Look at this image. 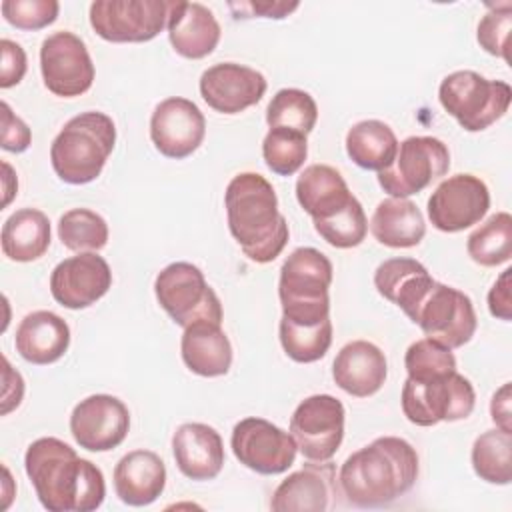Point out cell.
<instances>
[{"instance_id": "e575fe53", "label": "cell", "mask_w": 512, "mask_h": 512, "mask_svg": "<svg viewBox=\"0 0 512 512\" xmlns=\"http://www.w3.org/2000/svg\"><path fill=\"white\" fill-rule=\"evenodd\" d=\"M266 122L270 128H288L308 136L318 122V106L308 92L282 88L266 108Z\"/></svg>"}, {"instance_id": "8fae6325", "label": "cell", "mask_w": 512, "mask_h": 512, "mask_svg": "<svg viewBox=\"0 0 512 512\" xmlns=\"http://www.w3.org/2000/svg\"><path fill=\"white\" fill-rule=\"evenodd\" d=\"M170 8L166 0H96L90 26L106 42H148L166 28Z\"/></svg>"}, {"instance_id": "ab89813d", "label": "cell", "mask_w": 512, "mask_h": 512, "mask_svg": "<svg viewBox=\"0 0 512 512\" xmlns=\"http://www.w3.org/2000/svg\"><path fill=\"white\" fill-rule=\"evenodd\" d=\"M512 28V4H488V12L478 24V44L492 56H498L510 62L508 56V38Z\"/></svg>"}, {"instance_id": "9c48e42d", "label": "cell", "mask_w": 512, "mask_h": 512, "mask_svg": "<svg viewBox=\"0 0 512 512\" xmlns=\"http://www.w3.org/2000/svg\"><path fill=\"white\" fill-rule=\"evenodd\" d=\"M450 150L434 136H408L398 144L394 162L378 172V184L392 198H408L448 174Z\"/></svg>"}, {"instance_id": "d6986e66", "label": "cell", "mask_w": 512, "mask_h": 512, "mask_svg": "<svg viewBox=\"0 0 512 512\" xmlns=\"http://www.w3.org/2000/svg\"><path fill=\"white\" fill-rule=\"evenodd\" d=\"M202 100L220 114H240L258 104L268 88L262 72L236 62H220L200 76Z\"/></svg>"}, {"instance_id": "cb8c5ba5", "label": "cell", "mask_w": 512, "mask_h": 512, "mask_svg": "<svg viewBox=\"0 0 512 512\" xmlns=\"http://www.w3.org/2000/svg\"><path fill=\"white\" fill-rule=\"evenodd\" d=\"M166 486V466L152 450H132L114 468V492L128 506H148Z\"/></svg>"}, {"instance_id": "5b68a950", "label": "cell", "mask_w": 512, "mask_h": 512, "mask_svg": "<svg viewBox=\"0 0 512 512\" xmlns=\"http://www.w3.org/2000/svg\"><path fill=\"white\" fill-rule=\"evenodd\" d=\"M332 262L316 248H296L280 268L278 296L282 318L294 324H318L330 318Z\"/></svg>"}, {"instance_id": "bcb514c9", "label": "cell", "mask_w": 512, "mask_h": 512, "mask_svg": "<svg viewBox=\"0 0 512 512\" xmlns=\"http://www.w3.org/2000/svg\"><path fill=\"white\" fill-rule=\"evenodd\" d=\"M490 416L496 424V428L504 432H512V410H510V382L502 384L490 402Z\"/></svg>"}, {"instance_id": "7dc6e473", "label": "cell", "mask_w": 512, "mask_h": 512, "mask_svg": "<svg viewBox=\"0 0 512 512\" xmlns=\"http://www.w3.org/2000/svg\"><path fill=\"white\" fill-rule=\"evenodd\" d=\"M2 380H4V388H2V410L8 406L10 402V392L16 394V398L22 402V396H24V380L20 376L18 370H14L10 366V362L6 358H2Z\"/></svg>"}, {"instance_id": "f6af8a7d", "label": "cell", "mask_w": 512, "mask_h": 512, "mask_svg": "<svg viewBox=\"0 0 512 512\" xmlns=\"http://www.w3.org/2000/svg\"><path fill=\"white\" fill-rule=\"evenodd\" d=\"M510 276L512 268H506L488 292V310L494 318L510 322L512 320V296H510Z\"/></svg>"}, {"instance_id": "b9f144b4", "label": "cell", "mask_w": 512, "mask_h": 512, "mask_svg": "<svg viewBox=\"0 0 512 512\" xmlns=\"http://www.w3.org/2000/svg\"><path fill=\"white\" fill-rule=\"evenodd\" d=\"M300 4L298 2H284V0H248V2H228L236 20L244 18H274L282 20L292 14Z\"/></svg>"}, {"instance_id": "7c38bea8", "label": "cell", "mask_w": 512, "mask_h": 512, "mask_svg": "<svg viewBox=\"0 0 512 512\" xmlns=\"http://www.w3.org/2000/svg\"><path fill=\"white\" fill-rule=\"evenodd\" d=\"M344 404L330 394L304 398L292 418L290 434L306 460H332L344 440Z\"/></svg>"}, {"instance_id": "30bf717a", "label": "cell", "mask_w": 512, "mask_h": 512, "mask_svg": "<svg viewBox=\"0 0 512 512\" xmlns=\"http://www.w3.org/2000/svg\"><path fill=\"white\" fill-rule=\"evenodd\" d=\"M408 318L418 324L428 338L450 350L468 344L478 326L472 300L458 288L438 280L432 282Z\"/></svg>"}, {"instance_id": "3957f363", "label": "cell", "mask_w": 512, "mask_h": 512, "mask_svg": "<svg viewBox=\"0 0 512 512\" xmlns=\"http://www.w3.org/2000/svg\"><path fill=\"white\" fill-rule=\"evenodd\" d=\"M228 230L244 256L256 264H268L284 250L290 230L278 210L272 184L256 172L236 174L224 192Z\"/></svg>"}, {"instance_id": "ba28073f", "label": "cell", "mask_w": 512, "mask_h": 512, "mask_svg": "<svg viewBox=\"0 0 512 512\" xmlns=\"http://www.w3.org/2000/svg\"><path fill=\"white\" fill-rule=\"evenodd\" d=\"M402 412L416 426L456 422L472 414L476 392L468 378L456 370L426 382L406 378L402 386Z\"/></svg>"}, {"instance_id": "c3c4849f", "label": "cell", "mask_w": 512, "mask_h": 512, "mask_svg": "<svg viewBox=\"0 0 512 512\" xmlns=\"http://www.w3.org/2000/svg\"><path fill=\"white\" fill-rule=\"evenodd\" d=\"M2 168H4V192H6L2 206H8L10 200H12V196H14L16 190H18V180H16V176H14V172H12V166H10L8 162H2Z\"/></svg>"}, {"instance_id": "6da1fadb", "label": "cell", "mask_w": 512, "mask_h": 512, "mask_svg": "<svg viewBox=\"0 0 512 512\" xmlns=\"http://www.w3.org/2000/svg\"><path fill=\"white\" fill-rule=\"evenodd\" d=\"M24 468L48 512H92L104 502L102 470L54 436L38 438L28 446Z\"/></svg>"}, {"instance_id": "277c9868", "label": "cell", "mask_w": 512, "mask_h": 512, "mask_svg": "<svg viewBox=\"0 0 512 512\" xmlns=\"http://www.w3.org/2000/svg\"><path fill=\"white\" fill-rule=\"evenodd\" d=\"M116 144L114 120L104 112H82L70 118L50 146V162L66 184L96 180Z\"/></svg>"}, {"instance_id": "5bb4252c", "label": "cell", "mask_w": 512, "mask_h": 512, "mask_svg": "<svg viewBox=\"0 0 512 512\" xmlns=\"http://www.w3.org/2000/svg\"><path fill=\"white\" fill-rule=\"evenodd\" d=\"M230 448L242 466L264 476L286 472L298 452L292 434L256 416L244 418L232 428Z\"/></svg>"}, {"instance_id": "74e56055", "label": "cell", "mask_w": 512, "mask_h": 512, "mask_svg": "<svg viewBox=\"0 0 512 512\" xmlns=\"http://www.w3.org/2000/svg\"><path fill=\"white\" fill-rule=\"evenodd\" d=\"M404 366L410 380L426 382L456 370V358L452 350L432 338H420L408 346Z\"/></svg>"}, {"instance_id": "52a82bcc", "label": "cell", "mask_w": 512, "mask_h": 512, "mask_svg": "<svg viewBox=\"0 0 512 512\" xmlns=\"http://www.w3.org/2000/svg\"><path fill=\"white\" fill-rule=\"evenodd\" d=\"M154 294L164 312L182 328L210 320L222 324V304L204 272L190 262H172L154 280Z\"/></svg>"}, {"instance_id": "836d02e7", "label": "cell", "mask_w": 512, "mask_h": 512, "mask_svg": "<svg viewBox=\"0 0 512 512\" xmlns=\"http://www.w3.org/2000/svg\"><path fill=\"white\" fill-rule=\"evenodd\" d=\"M278 334L288 358L298 364H310L326 356L332 344V320L328 318L318 324H294L282 318Z\"/></svg>"}, {"instance_id": "2e32d148", "label": "cell", "mask_w": 512, "mask_h": 512, "mask_svg": "<svg viewBox=\"0 0 512 512\" xmlns=\"http://www.w3.org/2000/svg\"><path fill=\"white\" fill-rule=\"evenodd\" d=\"M130 430L126 404L110 394L80 400L70 414V434L88 452H108L124 442Z\"/></svg>"}, {"instance_id": "44dd1931", "label": "cell", "mask_w": 512, "mask_h": 512, "mask_svg": "<svg viewBox=\"0 0 512 512\" xmlns=\"http://www.w3.org/2000/svg\"><path fill=\"white\" fill-rule=\"evenodd\" d=\"M388 376L384 352L368 340H352L340 348L332 364V378L340 390L356 398L376 394Z\"/></svg>"}, {"instance_id": "484cf974", "label": "cell", "mask_w": 512, "mask_h": 512, "mask_svg": "<svg viewBox=\"0 0 512 512\" xmlns=\"http://www.w3.org/2000/svg\"><path fill=\"white\" fill-rule=\"evenodd\" d=\"M180 354L190 372L216 378L228 374L232 366V344L218 322L200 320L184 328Z\"/></svg>"}, {"instance_id": "f546056e", "label": "cell", "mask_w": 512, "mask_h": 512, "mask_svg": "<svg viewBox=\"0 0 512 512\" xmlns=\"http://www.w3.org/2000/svg\"><path fill=\"white\" fill-rule=\"evenodd\" d=\"M2 254L14 262H32L50 246V220L38 208H20L2 226Z\"/></svg>"}, {"instance_id": "1f68e13d", "label": "cell", "mask_w": 512, "mask_h": 512, "mask_svg": "<svg viewBox=\"0 0 512 512\" xmlns=\"http://www.w3.org/2000/svg\"><path fill=\"white\" fill-rule=\"evenodd\" d=\"M472 468L480 480L506 486L512 480V432L500 428L482 432L472 444Z\"/></svg>"}, {"instance_id": "7402d4cb", "label": "cell", "mask_w": 512, "mask_h": 512, "mask_svg": "<svg viewBox=\"0 0 512 512\" xmlns=\"http://www.w3.org/2000/svg\"><path fill=\"white\" fill-rule=\"evenodd\" d=\"M166 28L176 54L188 60L212 54L222 36L216 16L200 2H172Z\"/></svg>"}, {"instance_id": "60d3db41", "label": "cell", "mask_w": 512, "mask_h": 512, "mask_svg": "<svg viewBox=\"0 0 512 512\" xmlns=\"http://www.w3.org/2000/svg\"><path fill=\"white\" fill-rule=\"evenodd\" d=\"M2 16L18 30H40L58 18L60 4L56 0H4Z\"/></svg>"}, {"instance_id": "4dcf8cb0", "label": "cell", "mask_w": 512, "mask_h": 512, "mask_svg": "<svg viewBox=\"0 0 512 512\" xmlns=\"http://www.w3.org/2000/svg\"><path fill=\"white\" fill-rule=\"evenodd\" d=\"M398 144L394 130L382 120H362L346 132V152L364 170H386L396 158Z\"/></svg>"}, {"instance_id": "603a6c76", "label": "cell", "mask_w": 512, "mask_h": 512, "mask_svg": "<svg viewBox=\"0 0 512 512\" xmlns=\"http://www.w3.org/2000/svg\"><path fill=\"white\" fill-rule=\"evenodd\" d=\"M178 470L190 480H212L224 466V444L216 428L202 422L180 424L172 436Z\"/></svg>"}, {"instance_id": "83f0119b", "label": "cell", "mask_w": 512, "mask_h": 512, "mask_svg": "<svg viewBox=\"0 0 512 512\" xmlns=\"http://www.w3.org/2000/svg\"><path fill=\"white\" fill-rule=\"evenodd\" d=\"M434 278L414 258H388L374 272V286L380 296L396 304L406 316L414 312Z\"/></svg>"}, {"instance_id": "7a4b0ae2", "label": "cell", "mask_w": 512, "mask_h": 512, "mask_svg": "<svg viewBox=\"0 0 512 512\" xmlns=\"http://www.w3.org/2000/svg\"><path fill=\"white\" fill-rule=\"evenodd\" d=\"M416 478V448L404 438L380 436L344 460L338 490L356 508H380L404 496Z\"/></svg>"}, {"instance_id": "d6a6232c", "label": "cell", "mask_w": 512, "mask_h": 512, "mask_svg": "<svg viewBox=\"0 0 512 512\" xmlns=\"http://www.w3.org/2000/svg\"><path fill=\"white\" fill-rule=\"evenodd\" d=\"M466 252L486 268L508 262L512 256V216L508 212L492 214L468 236Z\"/></svg>"}, {"instance_id": "e0dca14e", "label": "cell", "mask_w": 512, "mask_h": 512, "mask_svg": "<svg viewBox=\"0 0 512 512\" xmlns=\"http://www.w3.org/2000/svg\"><path fill=\"white\" fill-rule=\"evenodd\" d=\"M206 136V120L200 108L182 96L162 100L150 116V138L154 148L174 160L194 154Z\"/></svg>"}, {"instance_id": "7bdbcfd3", "label": "cell", "mask_w": 512, "mask_h": 512, "mask_svg": "<svg viewBox=\"0 0 512 512\" xmlns=\"http://www.w3.org/2000/svg\"><path fill=\"white\" fill-rule=\"evenodd\" d=\"M0 50H2V66H0V88H10L18 84L28 68L26 52L24 48L8 38L0 40Z\"/></svg>"}, {"instance_id": "8992f818", "label": "cell", "mask_w": 512, "mask_h": 512, "mask_svg": "<svg viewBox=\"0 0 512 512\" xmlns=\"http://www.w3.org/2000/svg\"><path fill=\"white\" fill-rule=\"evenodd\" d=\"M438 100L464 130L482 132L508 112L512 88L474 70H456L440 82Z\"/></svg>"}, {"instance_id": "ffe728a7", "label": "cell", "mask_w": 512, "mask_h": 512, "mask_svg": "<svg viewBox=\"0 0 512 512\" xmlns=\"http://www.w3.org/2000/svg\"><path fill=\"white\" fill-rule=\"evenodd\" d=\"M336 466L330 460H310L284 478L270 500L274 512H324L334 508L338 496Z\"/></svg>"}, {"instance_id": "ac0fdd59", "label": "cell", "mask_w": 512, "mask_h": 512, "mask_svg": "<svg viewBox=\"0 0 512 512\" xmlns=\"http://www.w3.org/2000/svg\"><path fill=\"white\" fill-rule=\"evenodd\" d=\"M112 286V270L96 252H80L56 264L50 274L52 298L70 310L88 308Z\"/></svg>"}, {"instance_id": "d4e9b609", "label": "cell", "mask_w": 512, "mask_h": 512, "mask_svg": "<svg viewBox=\"0 0 512 512\" xmlns=\"http://www.w3.org/2000/svg\"><path fill=\"white\" fill-rule=\"evenodd\" d=\"M14 346L26 362L46 366L66 354L70 346V328L58 314L50 310H36L20 320Z\"/></svg>"}, {"instance_id": "f1b7e54d", "label": "cell", "mask_w": 512, "mask_h": 512, "mask_svg": "<svg viewBox=\"0 0 512 512\" xmlns=\"http://www.w3.org/2000/svg\"><path fill=\"white\" fill-rule=\"evenodd\" d=\"M370 232L388 248H412L422 242L426 222L412 200L390 196L376 206L370 218Z\"/></svg>"}, {"instance_id": "ee69618b", "label": "cell", "mask_w": 512, "mask_h": 512, "mask_svg": "<svg viewBox=\"0 0 512 512\" xmlns=\"http://www.w3.org/2000/svg\"><path fill=\"white\" fill-rule=\"evenodd\" d=\"M32 142V132L22 118H18L8 102H2V148L8 152H24Z\"/></svg>"}, {"instance_id": "d590c367", "label": "cell", "mask_w": 512, "mask_h": 512, "mask_svg": "<svg viewBox=\"0 0 512 512\" xmlns=\"http://www.w3.org/2000/svg\"><path fill=\"white\" fill-rule=\"evenodd\" d=\"M58 238L68 250L98 252L108 244V224L90 208H72L58 220Z\"/></svg>"}, {"instance_id": "4fadbf2b", "label": "cell", "mask_w": 512, "mask_h": 512, "mask_svg": "<svg viewBox=\"0 0 512 512\" xmlns=\"http://www.w3.org/2000/svg\"><path fill=\"white\" fill-rule=\"evenodd\" d=\"M40 72L44 86L60 98L88 92L96 76L86 44L68 30L52 32L42 40Z\"/></svg>"}, {"instance_id": "f35d334b", "label": "cell", "mask_w": 512, "mask_h": 512, "mask_svg": "<svg viewBox=\"0 0 512 512\" xmlns=\"http://www.w3.org/2000/svg\"><path fill=\"white\" fill-rule=\"evenodd\" d=\"M314 230L334 248H354L364 242L368 232V220L362 204L354 198L346 208L326 220L314 222Z\"/></svg>"}, {"instance_id": "4316f807", "label": "cell", "mask_w": 512, "mask_h": 512, "mask_svg": "<svg viewBox=\"0 0 512 512\" xmlns=\"http://www.w3.org/2000/svg\"><path fill=\"white\" fill-rule=\"evenodd\" d=\"M354 198L342 174L328 164H310L296 180V200L312 222L334 216Z\"/></svg>"}, {"instance_id": "9a60e30c", "label": "cell", "mask_w": 512, "mask_h": 512, "mask_svg": "<svg viewBox=\"0 0 512 512\" xmlns=\"http://www.w3.org/2000/svg\"><path fill=\"white\" fill-rule=\"evenodd\" d=\"M490 208L488 186L474 174L442 180L428 198V218L440 232H462L478 224Z\"/></svg>"}, {"instance_id": "8d00e7d4", "label": "cell", "mask_w": 512, "mask_h": 512, "mask_svg": "<svg viewBox=\"0 0 512 512\" xmlns=\"http://www.w3.org/2000/svg\"><path fill=\"white\" fill-rule=\"evenodd\" d=\"M266 166L278 176L296 174L308 156V138L296 130L270 128L262 140Z\"/></svg>"}]
</instances>
